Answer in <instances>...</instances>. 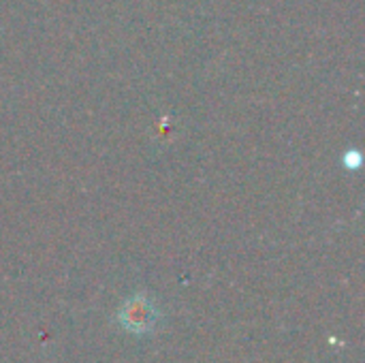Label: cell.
Returning <instances> with one entry per match:
<instances>
[{
    "label": "cell",
    "mask_w": 365,
    "mask_h": 363,
    "mask_svg": "<svg viewBox=\"0 0 365 363\" xmlns=\"http://www.w3.org/2000/svg\"><path fill=\"white\" fill-rule=\"evenodd\" d=\"M115 321L124 332L143 336V334H152L156 329V325L160 321V310L150 295L135 293L120 306Z\"/></svg>",
    "instance_id": "1"
}]
</instances>
